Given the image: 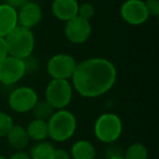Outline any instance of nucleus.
Segmentation results:
<instances>
[{
	"label": "nucleus",
	"mask_w": 159,
	"mask_h": 159,
	"mask_svg": "<svg viewBox=\"0 0 159 159\" xmlns=\"http://www.w3.org/2000/svg\"><path fill=\"white\" fill-rule=\"evenodd\" d=\"M26 132L30 139L42 142L48 137V123L47 121L39 119H33L26 128Z\"/></svg>",
	"instance_id": "16"
},
{
	"label": "nucleus",
	"mask_w": 159,
	"mask_h": 159,
	"mask_svg": "<svg viewBox=\"0 0 159 159\" xmlns=\"http://www.w3.org/2000/svg\"><path fill=\"white\" fill-rule=\"evenodd\" d=\"M94 159H98V158H94Z\"/></svg>",
	"instance_id": "31"
},
{
	"label": "nucleus",
	"mask_w": 159,
	"mask_h": 159,
	"mask_svg": "<svg viewBox=\"0 0 159 159\" xmlns=\"http://www.w3.org/2000/svg\"><path fill=\"white\" fill-rule=\"evenodd\" d=\"M70 155L73 159H94L96 158V150L91 142L81 139L72 145Z\"/></svg>",
	"instance_id": "15"
},
{
	"label": "nucleus",
	"mask_w": 159,
	"mask_h": 159,
	"mask_svg": "<svg viewBox=\"0 0 159 159\" xmlns=\"http://www.w3.org/2000/svg\"><path fill=\"white\" fill-rule=\"evenodd\" d=\"M64 34L69 42L72 44H83L91 36L92 25L89 21L76 16L66 22Z\"/></svg>",
	"instance_id": "9"
},
{
	"label": "nucleus",
	"mask_w": 159,
	"mask_h": 159,
	"mask_svg": "<svg viewBox=\"0 0 159 159\" xmlns=\"http://www.w3.org/2000/svg\"><path fill=\"white\" fill-rule=\"evenodd\" d=\"M32 112H33L34 119L48 121L49 118L55 112V109L47 100H42V102H36V105L32 109Z\"/></svg>",
	"instance_id": "18"
},
{
	"label": "nucleus",
	"mask_w": 159,
	"mask_h": 159,
	"mask_svg": "<svg viewBox=\"0 0 159 159\" xmlns=\"http://www.w3.org/2000/svg\"><path fill=\"white\" fill-rule=\"evenodd\" d=\"M8 56H9V52H8V47H7L6 39L3 37H0V61H2Z\"/></svg>",
	"instance_id": "25"
},
{
	"label": "nucleus",
	"mask_w": 159,
	"mask_h": 159,
	"mask_svg": "<svg viewBox=\"0 0 159 159\" xmlns=\"http://www.w3.org/2000/svg\"><path fill=\"white\" fill-rule=\"evenodd\" d=\"M149 16L158 18L159 16V0H145L144 1Z\"/></svg>",
	"instance_id": "22"
},
{
	"label": "nucleus",
	"mask_w": 159,
	"mask_h": 159,
	"mask_svg": "<svg viewBox=\"0 0 159 159\" xmlns=\"http://www.w3.org/2000/svg\"><path fill=\"white\" fill-rule=\"evenodd\" d=\"M56 148L49 142H37L30 152L31 159H52Z\"/></svg>",
	"instance_id": "17"
},
{
	"label": "nucleus",
	"mask_w": 159,
	"mask_h": 159,
	"mask_svg": "<svg viewBox=\"0 0 159 159\" xmlns=\"http://www.w3.org/2000/svg\"><path fill=\"white\" fill-rule=\"evenodd\" d=\"M13 125V119L11 116L0 111V137H5Z\"/></svg>",
	"instance_id": "20"
},
{
	"label": "nucleus",
	"mask_w": 159,
	"mask_h": 159,
	"mask_svg": "<svg viewBox=\"0 0 159 159\" xmlns=\"http://www.w3.org/2000/svg\"><path fill=\"white\" fill-rule=\"evenodd\" d=\"M0 159H9V158H7V157H3V156H0Z\"/></svg>",
	"instance_id": "29"
},
{
	"label": "nucleus",
	"mask_w": 159,
	"mask_h": 159,
	"mask_svg": "<svg viewBox=\"0 0 159 159\" xmlns=\"http://www.w3.org/2000/svg\"><path fill=\"white\" fill-rule=\"evenodd\" d=\"M8 52L12 57L25 59L33 53L35 48V37L32 30L18 26L5 37Z\"/></svg>",
	"instance_id": "3"
},
{
	"label": "nucleus",
	"mask_w": 159,
	"mask_h": 159,
	"mask_svg": "<svg viewBox=\"0 0 159 159\" xmlns=\"http://www.w3.org/2000/svg\"><path fill=\"white\" fill-rule=\"evenodd\" d=\"M123 157L125 159H147L148 150L142 143H134L126 148Z\"/></svg>",
	"instance_id": "19"
},
{
	"label": "nucleus",
	"mask_w": 159,
	"mask_h": 159,
	"mask_svg": "<svg viewBox=\"0 0 159 159\" xmlns=\"http://www.w3.org/2000/svg\"><path fill=\"white\" fill-rule=\"evenodd\" d=\"M43 11L38 3L27 1L18 11V22L20 26L32 30L42 21Z\"/></svg>",
	"instance_id": "11"
},
{
	"label": "nucleus",
	"mask_w": 159,
	"mask_h": 159,
	"mask_svg": "<svg viewBox=\"0 0 159 159\" xmlns=\"http://www.w3.org/2000/svg\"><path fill=\"white\" fill-rule=\"evenodd\" d=\"M38 102V96L35 89L29 86H21L13 89L8 98V104L13 111L25 113L32 111Z\"/></svg>",
	"instance_id": "8"
},
{
	"label": "nucleus",
	"mask_w": 159,
	"mask_h": 159,
	"mask_svg": "<svg viewBox=\"0 0 159 159\" xmlns=\"http://www.w3.org/2000/svg\"><path fill=\"white\" fill-rule=\"evenodd\" d=\"M76 61L69 53H58L48 60L47 72L53 80H69L76 68Z\"/></svg>",
	"instance_id": "6"
},
{
	"label": "nucleus",
	"mask_w": 159,
	"mask_h": 159,
	"mask_svg": "<svg viewBox=\"0 0 159 159\" xmlns=\"http://www.w3.org/2000/svg\"><path fill=\"white\" fill-rule=\"evenodd\" d=\"M27 1H29V0H6L5 3L11 6L14 9H20V8L22 7V6H24Z\"/></svg>",
	"instance_id": "27"
},
{
	"label": "nucleus",
	"mask_w": 159,
	"mask_h": 159,
	"mask_svg": "<svg viewBox=\"0 0 159 159\" xmlns=\"http://www.w3.org/2000/svg\"><path fill=\"white\" fill-rule=\"evenodd\" d=\"M108 159H125L123 157V155L122 156H115V157H111V158H108Z\"/></svg>",
	"instance_id": "28"
},
{
	"label": "nucleus",
	"mask_w": 159,
	"mask_h": 159,
	"mask_svg": "<svg viewBox=\"0 0 159 159\" xmlns=\"http://www.w3.org/2000/svg\"><path fill=\"white\" fill-rule=\"evenodd\" d=\"M52 159H71V155L63 148H58V149H55Z\"/></svg>",
	"instance_id": "24"
},
{
	"label": "nucleus",
	"mask_w": 159,
	"mask_h": 159,
	"mask_svg": "<svg viewBox=\"0 0 159 159\" xmlns=\"http://www.w3.org/2000/svg\"><path fill=\"white\" fill-rule=\"evenodd\" d=\"M120 14L123 21L131 25L144 24L149 19L145 3L142 0H126L120 8Z\"/></svg>",
	"instance_id": "10"
},
{
	"label": "nucleus",
	"mask_w": 159,
	"mask_h": 159,
	"mask_svg": "<svg viewBox=\"0 0 159 159\" xmlns=\"http://www.w3.org/2000/svg\"><path fill=\"white\" fill-rule=\"evenodd\" d=\"M26 73L24 60L8 56L0 61V83L10 86L18 83Z\"/></svg>",
	"instance_id": "7"
},
{
	"label": "nucleus",
	"mask_w": 159,
	"mask_h": 159,
	"mask_svg": "<svg viewBox=\"0 0 159 159\" xmlns=\"http://www.w3.org/2000/svg\"><path fill=\"white\" fill-rule=\"evenodd\" d=\"M18 25V10L7 3H1L0 5V37L5 38Z\"/></svg>",
	"instance_id": "12"
},
{
	"label": "nucleus",
	"mask_w": 159,
	"mask_h": 159,
	"mask_svg": "<svg viewBox=\"0 0 159 159\" xmlns=\"http://www.w3.org/2000/svg\"><path fill=\"white\" fill-rule=\"evenodd\" d=\"M7 142L16 150H24L29 146L30 137L27 135L26 129L20 125H13L11 130L6 135Z\"/></svg>",
	"instance_id": "14"
},
{
	"label": "nucleus",
	"mask_w": 159,
	"mask_h": 159,
	"mask_svg": "<svg viewBox=\"0 0 159 159\" xmlns=\"http://www.w3.org/2000/svg\"><path fill=\"white\" fill-rule=\"evenodd\" d=\"M79 3L76 0H53L51 3V12L59 21L71 20L77 16Z\"/></svg>",
	"instance_id": "13"
},
{
	"label": "nucleus",
	"mask_w": 159,
	"mask_h": 159,
	"mask_svg": "<svg viewBox=\"0 0 159 159\" xmlns=\"http://www.w3.org/2000/svg\"><path fill=\"white\" fill-rule=\"evenodd\" d=\"M72 87L85 98H96L108 93L117 80V69L104 58H91L76 64Z\"/></svg>",
	"instance_id": "1"
},
{
	"label": "nucleus",
	"mask_w": 159,
	"mask_h": 159,
	"mask_svg": "<svg viewBox=\"0 0 159 159\" xmlns=\"http://www.w3.org/2000/svg\"><path fill=\"white\" fill-rule=\"evenodd\" d=\"M95 14V8L92 3L84 2L82 5H79V9H77V16L80 18L84 19V20L89 21Z\"/></svg>",
	"instance_id": "21"
},
{
	"label": "nucleus",
	"mask_w": 159,
	"mask_h": 159,
	"mask_svg": "<svg viewBox=\"0 0 159 159\" xmlns=\"http://www.w3.org/2000/svg\"><path fill=\"white\" fill-rule=\"evenodd\" d=\"M72 84L69 80H51L45 91V100L49 102L53 109H66L72 100Z\"/></svg>",
	"instance_id": "5"
},
{
	"label": "nucleus",
	"mask_w": 159,
	"mask_h": 159,
	"mask_svg": "<svg viewBox=\"0 0 159 159\" xmlns=\"http://www.w3.org/2000/svg\"><path fill=\"white\" fill-rule=\"evenodd\" d=\"M108 148L106 149V159L111 158V157H115V156H122V152H121V148H120L119 145H117L115 143H110L108 144Z\"/></svg>",
	"instance_id": "23"
},
{
	"label": "nucleus",
	"mask_w": 159,
	"mask_h": 159,
	"mask_svg": "<svg viewBox=\"0 0 159 159\" xmlns=\"http://www.w3.org/2000/svg\"><path fill=\"white\" fill-rule=\"evenodd\" d=\"M48 123V137L55 142H66L74 135L76 118L66 109H59L52 113Z\"/></svg>",
	"instance_id": "2"
},
{
	"label": "nucleus",
	"mask_w": 159,
	"mask_h": 159,
	"mask_svg": "<svg viewBox=\"0 0 159 159\" xmlns=\"http://www.w3.org/2000/svg\"><path fill=\"white\" fill-rule=\"evenodd\" d=\"M0 87H1V83H0Z\"/></svg>",
	"instance_id": "30"
},
{
	"label": "nucleus",
	"mask_w": 159,
	"mask_h": 159,
	"mask_svg": "<svg viewBox=\"0 0 159 159\" xmlns=\"http://www.w3.org/2000/svg\"><path fill=\"white\" fill-rule=\"evenodd\" d=\"M123 130L122 121L116 113H102L97 118L94 125V134L102 143L110 144L118 141Z\"/></svg>",
	"instance_id": "4"
},
{
	"label": "nucleus",
	"mask_w": 159,
	"mask_h": 159,
	"mask_svg": "<svg viewBox=\"0 0 159 159\" xmlns=\"http://www.w3.org/2000/svg\"><path fill=\"white\" fill-rule=\"evenodd\" d=\"M9 159H31V157H30L29 152H24V150H16L11 155Z\"/></svg>",
	"instance_id": "26"
}]
</instances>
